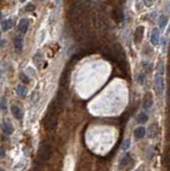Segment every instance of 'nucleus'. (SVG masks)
Listing matches in <instances>:
<instances>
[{
  "label": "nucleus",
  "instance_id": "obj_1",
  "mask_svg": "<svg viewBox=\"0 0 170 171\" xmlns=\"http://www.w3.org/2000/svg\"><path fill=\"white\" fill-rule=\"evenodd\" d=\"M51 155H53V147H51V144L47 141H42L38 153L39 161L41 163L47 162L51 157Z\"/></svg>",
  "mask_w": 170,
  "mask_h": 171
},
{
  "label": "nucleus",
  "instance_id": "obj_2",
  "mask_svg": "<svg viewBox=\"0 0 170 171\" xmlns=\"http://www.w3.org/2000/svg\"><path fill=\"white\" fill-rule=\"evenodd\" d=\"M155 91L156 94L160 96L164 91V79H163V62L158 63V69L155 75Z\"/></svg>",
  "mask_w": 170,
  "mask_h": 171
},
{
  "label": "nucleus",
  "instance_id": "obj_3",
  "mask_svg": "<svg viewBox=\"0 0 170 171\" xmlns=\"http://www.w3.org/2000/svg\"><path fill=\"white\" fill-rule=\"evenodd\" d=\"M1 128L2 132L6 136H11L14 133V127H13L12 123L10 122V120H3L1 123Z\"/></svg>",
  "mask_w": 170,
  "mask_h": 171
},
{
  "label": "nucleus",
  "instance_id": "obj_4",
  "mask_svg": "<svg viewBox=\"0 0 170 171\" xmlns=\"http://www.w3.org/2000/svg\"><path fill=\"white\" fill-rule=\"evenodd\" d=\"M150 42L153 46H157L160 43V29L154 28L151 32V36H150Z\"/></svg>",
  "mask_w": 170,
  "mask_h": 171
},
{
  "label": "nucleus",
  "instance_id": "obj_5",
  "mask_svg": "<svg viewBox=\"0 0 170 171\" xmlns=\"http://www.w3.org/2000/svg\"><path fill=\"white\" fill-rule=\"evenodd\" d=\"M28 28H29V19L27 18H21L18 23V31L21 32V34H25L26 32L28 31Z\"/></svg>",
  "mask_w": 170,
  "mask_h": 171
},
{
  "label": "nucleus",
  "instance_id": "obj_6",
  "mask_svg": "<svg viewBox=\"0 0 170 171\" xmlns=\"http://www.w3.org/2000/svg\"><path fill=\"white\" fill-rule=\"evenodd\" d=\"M11 111H12V114L14 116V118L17 119V120H21V119L24 118L23 110H21L18 106H16V105L11 106Z\"/></svg>",
  "mask_w": 170,
  "mask_h": 171
},
{
  "label": "nucleus",
  "instance_id": "obj_7",
  "mask_svg": "<svg viewBox=\"0 0 170 171\" xmlns=\"http://www.w3.org/2000/svg\"><path fill=\"white\" fill-rule=\"evenodd\" d=\"M132 163H133L132 155H130V153H127V154L121 159V162H120V166H119L120 169H123V168L127 167V165H130V164H132Z\"/></svg>",
  "mask_w": 170,
  "mask_h": 171
},
{
  "label": "nucleus",
  "instance_id": "obj_8",
  "mask_svg": "<svg viewBox=\"0 0 170 171\" xmlns=\"http://www.w3.org/2000/svg\"><path fill=\"white\" fill-rule=\"evenodd\" d=\"M13 27H14V21H13L12 18L6 19V20H3L1 24L2 31H9V30H11Z\"/></svg>",
  "mask_w": 170,
  "mask_h": 171
},
{
  "label": "nucleus",
  "instance_id": "obj_9",
  "mask_svg": "<svg viewBox=\"0 0 170 171\" xmlns=\"http://www.w3.org/2000/svg\"><path fill=\"white\" fill-rule=\"evenodd\" d=\"M143 32H145V27H142V26H139V27L136 29V31H135V42L140 43L141 41H142Z\"/></svg>",
  "mask_w": 170,
  "mask_h": 171
},
{
  "label": "nucleus",
  "instance_id": "obj_10",
  "mask_svg": "<svg viewBox=\"0 0 170 171\" xmlns=\"http://www.w3.org/2000/svg\"><path fill=\"white\" fill-rule=\"evenodd\" d=\"M32 61H33L34 65H36V68L39 69V70H41V69H42L43 57H42V55H41L40 53H36V55L33 56V58H32Z\"/></svg>",
  "mask_w": 170,
  "mask_h": 171
},
{
  "label": "nucleus",
  "instance_id": "obj_11",
  "mask_svg": "<svg viewBox=\"0 0 170 171\" xmlns=\"http://www.w3.org/2000/svg\"><path fill=\"white\" fill-rule=\"evenodd\" d=\"M23 38L19 35H16L15 36V40H14V47H15V50L17 51V53H21V49H23Z\"/></svg>",
  "mask_w": 170,
  "mask_h": 171
},
{
  "label": "nucleus",
  "instance_id": "obj_12",
  "mask_svg": "<svg viewBox=\"0 0 170 171\" xmlns=\"http://www.w3.org/2000/svg\"><path fill=\"white\" fill-rule=\"evenodd\" d=\"M145 128L143 126L137 127L134 131V136L136 139H141V138L145 137Z\"/></svg>",
  "mask_w": 170,
  "mask_h": 171
},
{
  "label": "nucleus",
  "instance_id": "obj_13",
  "mask_svg": "<svg viewBox=\"0 0 170 171\" xmlns=\"http://www.w3.org/2000/svg\"><path fill=\"white\" fill-rule=\"evenodd\" d=\"M167 24H168V17L165 16V15L160 16V18H158V27H160V29L164 30L166 28Z\"/></svg>",
  "mask_w": 170,
  "mask_h": 171
},
{
  "label": "nucleus",
  "instance_id": "obj_14",
  "mask_svg": "<svg viewBox=\"0 0 170 171\" xmlns=\"http://www.w3.org/2000/svg\"><path fill=\"white\" fill-rule=\"evenodd\" d=\"M16 93H17V95L21 97L26 96V94H27V88L24 85H18L16 88Z\"/></svg>",
  "mask_w": 170,
  "mask_h": 171
},
{
  "label": "nucleus",
  "instance_id": "obj_15",
  "mask_svg": "<svg viewBox=\"0 0 170 171\" xmlns=\"http://www.w3.org/2000/svg\"><path fill=\"white\" fill-rule=\"evenodd\" d=\"M157 133H158L157 124H152L151 126H150V129H149V136H150V138H154L156 135H157Z\"/></svg>",
  "mask_w": 170,
  "mask_h": 171
},
{
  "label": "nucleus",
  "instance_id": "obj_16",
  "mask_svg": "<svg viewBox=\"0 0 170 171\" xmlns=\"http://www.w3.org/2000/svg\"><path fill=\"white\" fill-rule=\"evenodd\" d=\"M148 120H149V116H148V114L145 113V112H141V113L138 116V118H137V122H138V123H141V124L145 123Z\"/></svg>",
  "mask_w": 170,
  "mask_h": 171
},
{
  "label": "nucleus",
  "instance_id": "obj_17",
  "mask_svg": "<svg viewBox=\"0 0 170 171\" xmlns=\"http://www.w3.org/2000/svg\"><path fill=\"white\" fill-rule=\"evenodd\" d=\"M60 85L62 87H66L69 85V74H63L60 79Z\"/></svg>",
  "mask_w": 170,
  "mask_h": 171
},
{
  "label": "nucleus",
  "instance_id": "obj_18",
  "mask_svg": "<svg viewBox=\"0 0 170 171\" xmlns=\"http://www.w3.org/2000/svg\"><path fill=\"white\" fill-rule=\"evenodd\" d=\"M164 165L166 166L168 169H170V151L165 153V155H164Z\"/></svg>",
  "mask_w": 170,
  "mask_h": 171
},
{
  "label": "nucleus",
  "instance_id": "obj_19",
  "mask_svg": "<svg viewBox=\"0 0 170 171\" xmlns=\"http://www.w3.org/2000/svg\"><path fill=\"white\" fill-rule=\"evenodd\" d=\"M19 79H21V83H24V84H30V78H29V76H28V74H26V73H21V74H19Z\"/></svg>",
  "mask_w": 170,
  "mask_h": 171
},
{
  "label": "nucleus",
  "instance_id": "obj_20",
  "mask_svg": "<svg viewBox=\"0 0 170 171\" xmlns=\"http://www.w3.org/2000/svg\"><path fill=\"white\" fill-rule=\"evenodd\" d=\"M152 105H153V101H152L151 99H147L143 102V108H145V110H149Z\"/></svg>",
  "mask_w": 170,
  "mask_h": 171
},
{
  "label": "nucleus",
  "instance_id": "obj_21",
  "mask_svg": "<svg viewBox=\"0 0 170 171\" xmlns=\"http://www.w3.org/2000/svg\"><path fill=\"white\" fill-rule=\"evenodd\" d=\"M130 139H125L123 141V143H122V150H127L128 148H130Z\"/></svg>",
  "mask_w": 170,
  "mask_h": 171
},
{
  "label": "nucleus",
  "instance_id": "obj_22",
  "mask_svg": "<svg viewBox=\"0 0 170 171\" xmlns=\"http://www.w3.org/2000/svg\"><path fill=\"white\" fill-rule=\"evenodd\" d=\"M1 109H2V111H6V97H3L2 96L1 97Z\"/></svg>",
  "mask_w": 170,
  "mask_h": 171
},
{
  "label": "nucleus",
  "instance_id": "obj_23",
  "mask_svg": "<svg viewBox=\"0 0 170 171\" xmlns=\"http://www.w3.org/2000/svg\"><path fill=\"white\" fill-rule=\"evenodd\" d=\"M33 10H34V6H33V4H31V3L27 4V6L25 8L26 12H31V11H33Z\"/></svg>",
  "mask_w": 170,
  "mask_h": 171
},
{
  "label": "nucleus",
  "instance_id": "obj_24",
  "mask_svg": "<svg viewBox=\"0 0 170 171\" xmlns=\"http://www.w3.org/2000/svg\"><path fill=\"white\" fill-rule=\"evenodd\" d=\"M25 165H26V164H23V163H21H21H18V165H16V166H15V168H14L15 171H17L18 169H24V167H25Z\"/></svg>",
  "mask_w": 170,
  "mask_h": 171
},
{
  "label": "nucleus",
  "instance_id": "obj_25",
  "mask_svg": "<svg viewBox=\"0 0 170 171\" xmlns=\"http://www.w3.org/2000/svg\"><path fill=\"white\" fill-rule=\"evenodd\" d=\"M31 99H32V102H34V103H36V99H38V92L32 93Z\"/></svg>",
  "mask_w": 170,
  "mask_h": 171
},
{
  "label": "nucleus",
  "instance_id": "obj_26",
  "mask_svg": "<svg viewBox=\"0 0 170 171\" xmlns=\"http://www.w3.org/2000/svg\"><path fill=\"white\" fill-rule=\"evenodd\" d=\"M4 155H6V151H4L3 147H1V155H0V156H1V158H3Z\"/></svg>",
  "mask_w": 170,
  "mask_h": 171
},
{
  "label": "nucleus",
  "instance_id": "obj_27",
  "mask_svg": "<svg viewBox=\"0 0 170 171\" xmlns=\"http://www.w3.org/2000/svg\"><path fill=\"white\" fill-rule=\"evenodd\" d=\"M27 72H28V73H31L32 75H36V72H34V71L32 70L31 68H28V69H27Z\"/></svg>",
  "mask_w": 170,
  "mask_h": 171
},
{
  "label": "nucleus",
  "instance_id": "obj_28",
  "mask_svg": "<svg viewBox=\"0 0 170 171\" xmlns=\"http://www.w3.org/2000/svg\"><path fill=\"white\" fill-rule=\"evenodd\" d=\"M168 106H169V108H170V96H168Z\"/></svg>",
  "mask_w": 170,
  "mask_h": 171
},
{
  "label": "nucleus",
  "instance_id": "obj_29",
  "mask_svg": "<svg viewBox=\"0 0 170 171\" xmlns=\"http://www.w3.org/2000/svg\"><path fill=\"white\" fill-rule=\"evenodd\" d=\"M168 74H169V80H170V66H169V70H168Z\"/></svg>",
  "mask_w": 170,
  "mask_h": 171
},
{
  "label": "nucleus",
  "instance_id": "obj_30",
  "mask_svg": "<svg viewBox=\"0 0 170 171\" xmlns=\"http://www.w3.org/2000/svg\"><path fill=\"white\" fill-rule=\"evenodd\" d=\"M169 53H170V43H169Z\"/></svg>",
  "mask_w": 170,
  "mask_h": 171
},
{
  "label": "nucleus",
  "instance_id": "obj_31",
  "mask_svg": "<svg viewBox=\"0 0 170 171\" xmlns=\"http://www.w3.org/2000/svg\"><path fill=\"white\" fill-rule=\"evenodd\" d=\"M40 1H44V0H40Z\"/></svg>",
  "mask_w": 170,
  "mask_h": 171
},
{
  "label": "nucleus",
  "instance_id": "obj_32",
  "mask_svg": "<svg viewBox=\"0 0 170 171\" xmlns=\"http://www.w3.org/2000/svg\"><path fill=\"white\" fill-rule=\"evenodd\" d=\"M1 171H4V170H3V169H1Z\"/></svg>",
  "mask_w": 170,
  "mask_h": 171
},
{
  "label": "nucleus",
  "instance_id": "obj_33",
  "mask_svg": "<svg viewBox=\"0 0 170 171\" xmlns=\"http://www.w3.org/2000/svg\"><path fill=\"white\" fill-rule=\"evenodd\" d=\"M136 171H139V170H136Z\"/></svg>",
  "mask_w": 170,
  "mask_h": 171
},
{
  "label": "nucleus",
  "instance_id": "obj_34",
  "mask_svg": "<svg viewBox=\"0 0 170 171\" xmlns=\"http://www.w3.org/2000/svg\"><path fill=\"white\" fill-rule=\"evenodd\" d=\"M169 134H170V131H169Z\"/></svg>",
  "mask_w": 170,
  "mask_h": 171
}]
</instances>
